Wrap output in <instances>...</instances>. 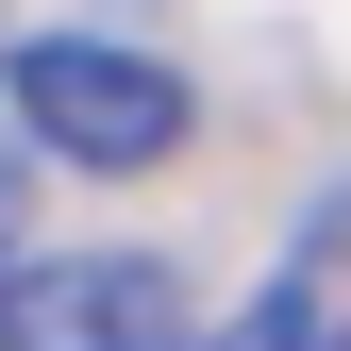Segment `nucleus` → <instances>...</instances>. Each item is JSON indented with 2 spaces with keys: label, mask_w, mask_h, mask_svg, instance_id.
<instances>
[{
  "label": "nucleus",
  "mask_w": 351,
  "mask_h": 351,
  "mask_svg": "<svg viewBox=\"0 0 351 351\" xmlns=\"http://www.w3.org/2000/svg\"><path fill=\"white\" fill-rule=\"evenodd\" d=\"M0 101H17V134H34V151L101 167V184H134V167H167V151L201 134L184 67L101 51V34H17V51H0Z\"/></svg>",
  "instance_id": "1"
},
{
  "label": "nucleus",
  "mask_w": 351,
  "mask_h": 351,
  "mask_svg": "<svg viewBox=\"0 0 351 351\" xmlns=\"http://www.w3.org/2000/svg\"><path fill=\"white\" fill-rule=\"evenodd\" d=\"M0 351H201V318L151 251H51L0 301Z\"/></svg>",
  "instance_id": "2"
},
{
  "label": "nucleus",
  "mask_w": 351,
  "mask_h": 351,
  "mask_svg": "<svg viewBox=\"0 0 351 351\" xmlns=\"http://www.w3.org/2000/svg\"><path fill=\"white\" fill-rule=\"evenodd\" d=\"M234 351H351V184L285 234V268L251 285V318H234Z\"/></svg>",
  "instance_id": "3"
},
{
  "label": "nucleus",
  "mask_w": 351,
  "mask_h": 351,
  "mask_svg": "<svg viewBox=\"0 0 351 351\" xmlns=\"http://www.w3.org/2000/svg\"><path fill=\"white\" fill-rule=\"evenodd\" d=\"M0 301H17V251H0Z\"/></svg>",
  "instance_id": "4"
}]
</instances>
